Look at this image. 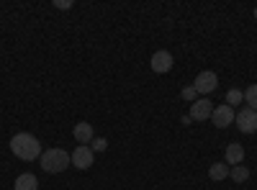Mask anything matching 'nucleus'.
I'll return each mask as SVG.
<instances>
[{
	"label": "nucleus",
	"mask_w": 257,
	"mask_h": 190,
	"mask_svg": "<svg viewBox=\"0 0 257 190\" xmlns=\"http://www.w3.org/2000/svg\"><path fill=\"white\" fill-rule=\"evenodd\" d=\"M208 177H211L213 182L226 180V177H229V164H226V162H213V164L208 167Z\"/></svg>",
	"instance_id": "obj_12"
},
{
	"label": "nucleus",
	"mask_w": 257,
	"mask_h": 190,
	"mask_svg": "<svg viewBox=\"0 0 257 190\" xmlns=\"http://www.w3.org/2000/svg\"><path fill=\"white\" fill-rule=\"evenodd\" d=\"M213 113L211 100L208 98H198L196 103H190V121H208Z\"/></svg>",
	"instance_id": "obj_8"
},
{
	"label": "nucleus",
	"mask_w": 257,
	"mask_h": 190,
	"mask_svg": "<svg viewBox=\"0 0 257 190\" xmlns=\"http://www.w3.org/2000/svg\"><path fill=\"white\" fill-rule=\"evenodd\" d=\"M70 159H72V164L77 167V170H88V167H93L95 152L90 149V146H85V144H77L75 152L70 154Z\"/></svg>",
	"instance_id": "obj_3"
},
{
	"label": "nucleus",
	"mask_w": 257,
	"mask_h": 190,
	"mask_svg": "<svg viewBox=\"0 0 257 190\" xmlns=\"http://www.w3.org/2000/svg\"><path fill=\"white\" fill-rule=\"evenodd\" d=\"M149 67H152L157 75H165V72H170V70H173V54H170V52H165V49L155 52V54H152V59H149Z\"/></svg>",
	"instance_id": "obj_7"
},
{
	"label": "nucleus",
	"mask_w": 257,
	"mask_h": 190,
	"mask_svg": "<svg viewBox=\"0 0 257 190\" xmlns=\"http://www.w3.org/2000/svg\"><path fill=\"white\" fill-rule=\"evenodd\" d=\"M234 123H237V129L242 134H254L257 131V111L252 108H242L237 113V118H234Z\"/></svg>",
	"instance_id": "obj_5"
},
{
	"label": "nucleus",
	"mask_w": 257,
	"mask_h": 190,
	"mask_svg": "<svg viewBox=\"0 0 257 190\" xmlns=\"http://www.w3.org/2000/svg\"><path fill=\"white\" fill-rule=\"evenodd\" d=\"M254 21H257V6H254Z\"/></svg>",
	"instance_id": "obj_19"
},
{
	"label": "nucleus",
	"mask_w": 257,
	"mask_h": 190,
	"mask_svg": "<svg viewBox=\"0 0 257 190\" xmlns=\"http://www.w3.org/2000/svg\"><path fill=\"white\" fill-rule=\"evenodd\" d=\"M229 177L234 180V182H244L247 177H249V170L244 164H234V167H229Z\"/></svg>",
	"instance_id": "obj_13"
},
{
	"label": "nucleus",
	"mask_w": 257,
	"mask_h": 190,
	"mask_svg": "<svg viewBox=\"0 0 257 190\" xmlns=\"http://www.w3.org/2000/svg\"><path fill=\"white\" fill-rule=\"evenodd\" d=\"M11 152L18 157V159H24V162H34L41 157V144L34 134H26V131H21L11 139Z\"/></svg>",
	"instance_id": "obj_1"
},
{
	"label": "nucleus",
	"mask_w": 257,
	"mask_h": 190,
	"mask_svg": "<svg viewBox=\"0 0 257 190\" xmlns=\"http://www.w3.org/2000/svg\"><path fill=\"white\" fill-rule=\"evenodd\" d=\"M39 162H41V170L44 172H49V175H57V172H64L67 167L72 164V159H70V154L64 152V149H47V152H41V157H39Z\"/></svg>",
	"instance_id": "obj_2"
},
{
	"label": "nucleus",
	"mask_w": 257,
	"mask_h": 190,
	"mask_svg": "<svg viewBox=\"0 0 257 190\" xmlns=\"http://www.w3.org/2000/svg\"><path fill=\"white\" fill-rule=\"evenodd\" d=\"M193 88L198 90V95H208V93H213V90L219 88V77H216V72H211V70L201 72V75L196 77V82H193Z\"/></svg>",
	"instance_id": "obj_6"
},
{
	"label": "nucleus",
	"mask_w": 257,
	"mask_h": 190,
	"mask_svg": "<svg viewBox=\"0 0 257 190\" xmlns=\"http://www.w3.org/2000/svg\"><path fill=\"white\" fill-rule=\"evenodd\" d=\"M180 95H183V100H185V103H196V100H198V90L193 88V85L183 88V93H180Z\"/></svg>",
	"instance_id": "obj_16"
},
{
	"label": "nucleus",
	"mask_w": 257,
	"mask_h": 190,
	"mask_svg": "<svg viewBox=\"0 0 257 190\" xmlns=\"http://www.w3.org/2000/svg\"><path fill=\"white\" fill-rule=\"evenodd\" d=\"M13 190H39V177L31 175V172L18 175L16 182H13Z\"/></svg>",
	"instance_id": "obj_10"
},
{
	"label": "nucleus",
	"mask_w": 257,
	"mask_h": 190,
	"mask_svg": "<svg viewBox=\"0 0 257 190\" xmlns=\"http://www.w3.org/2000/svg\"><path fill=\"white\" fill-rule=\"evenodd\" d=\"M244 103H247V108L257 111V85H249L244 90Z\"/></svg>",
	"instance_id": "obj_14"
},
{
	"label": "nucleus",
	"mask_w": 257,
	"mask_h": 190,
	"mask_svg": "<svg viewBox=\"0 0 257 190\" xmlns=\"http://www.w3.org/2000/svg\"><path fill=\"white\" fill-rule=\"evenodd\" d=\"M72 134H75V141H77V144H85V146H90V141L95 139V131H93V126H90L88 121L77 123Z\"/></svg>",
	"instance_id": "obj_9"
},
{
	"label": "nucleus",
	"mask_w": 257,
	"mask_h": 190,
	"mask_svg": "<svg viewBox=\"0 0 257 190\" xmlns=\"http://www.w3.org/2000/svg\"><path fill=\"white\" fill-rule=\"evenodd\" d=\"M242 159H244V149H242V144H237V141H231L229 146H226V164H242Z\"/></svg>",
	"instance_id": "obj_11"
},
{
	"label": "nucleus",
	"mask_w": 257,
	"mask_h": 190,
	"mask_svg": "<svg viewBox=\"0 0 257 190\" xmlns=\"http://www.w3.org/2000/svg\"><path fill=\"white\" fill-rule=\"evenodd\" d=\"M105 146H108V141H105L103 136H95V139L90 141V149H93V152H105Z\"/></svg>",
	"instance_id": "obj_17"
},
{
	"label": "nucleus",
	"mask_w": 257,
	"mask_h": 190,
	"mask_svg": "<svg viewBox=\"0 0 257 190\" xmlns=\"http://www.w3.org/2000/svg\"><path fill=\"white\" fill-rule=\"evenodd\" d=\"M242 100H244V93H242L239 88H231V90L226 93V105H231V108H234L237 103H242Z\"/></svg>",
	"instance_id": "obj_15"
},
{
	"label": "nucleus",
	"mask_w": 257,
	"mask_h": 190,
	"mask_svg": "<svg viewBox=\"0 0 257 190\" xmlns=\"http://www.w3.org/2000/svg\"><path fill=\"white\" fill-rule=\"evenodd\" d=\"M54 6H57L59 11H70V8H72V0H54Z\"/></svg>",
	"instance_id": "obj_18"
},
{
	"label": "nucleus",
	"mask_w": 257,
	"mask_h": 190,
	"mask_svg": "<svg viewBox=\"0 0 257 190\" xmlns=\"http://www.w3.org/2000/svg\"><path fill=\"white\" fill-rule=\"evenodd\" d=\"M234 118H237V113H234V108H231V105H226V103L216 105L213 113H211V123L216 126V129H226V126H231Z\"/></svg>",
	"instance_id": "obj_4"
}]
</instances>
